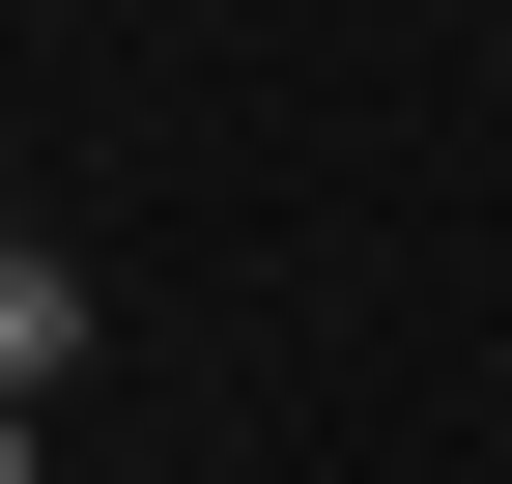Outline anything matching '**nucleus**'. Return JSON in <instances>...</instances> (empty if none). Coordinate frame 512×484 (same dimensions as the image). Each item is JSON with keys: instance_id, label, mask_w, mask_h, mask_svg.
<instances>
[{"instance_id": "1", "label": "nucleus", "mask_w": 512, "mask_h": 484, "mask_svg": "<svg viewBox=\"0 0 512 484\" xmlns=\"http://www.w3.org/2000/svg\"><path fill=\"white\" fill-rule=\"evenodd\" d=\"M57 342H86V285H57V257H0V399H29Z\"/></svg>"}, {"instance_id": "2", "label": "nucleus", "mask_w": 512, "mask_h": 484, "mask_svg": "<svg viewBox=\"0 0 512 484\" xmlns=\"http://www.w3.org/2000/svg\"><path fill=\"white\" fill-rule=\"evenodd\" d=\"M0 484H29V399H0Z\"/></svg>"}]
</instances>
